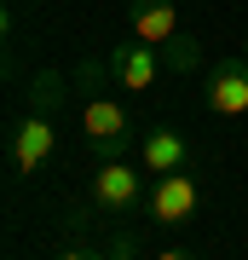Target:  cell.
<instances>
[{"instance_id": "obj_1", "label": "cell", "mask_w": 248, "mask_h": 260, "mask_svg": "<svg viewBox=\"0 0 248 260\" xmlns=\"http://www.w3.org/2000/svg\"><path fill=\"white\" fill-rule=\"evenodd\" d=\"M81 87H87V104H81V133H87V156L92 162H127L133 145L145 133L133 127L127 104L116 93H104V70L98 58H81Z\"/></svg>"}, {"instance_id": "obj_2", "label": "cell", "mask_w": 248, "mask_h": 260, "mask_svg": "<svg viewBox=\"0 0 248 260\" xmlns=\"http://www.w3.org/2000/svg\"><path fill=\"white\" fill-rule=\"evenodd\" d=\"M145 174L133 162H98L92 168V185H87V208L104 214V220H127L133 208H145Z\"/></svg>"}, {"instance_id": "obj_3", "label": "cell", "mask_w": 248, "mask_h": 260, "mask_svg": "<svg viewBox=\"0 0 248 260\" xmlns=\"http://www.w3.org/2000/svg\"><path fill=\"white\" fill-rule=\"evenodd\" d=\"M196 208H202V185H196V174H191V168L150 179V197H145L150 225H185Z\"/></svg>"}, {"instance_id": "obj_4", "label": "cell", "mask_w": 248, "mask_h": 260, "mask_svg": "<svg viewBox=\"0 0 248 260\" xmlns=\"http://www.w3.org/2000/svg\"><path fill=\"white\" fill-rule=\"evenodd\" d=\"M202 104L208 116H248V52L242 58H220L208 70V87H202Z\"/></svg>"}, {"instance_id": "obj_5", "label": "cell", "mask_w": 248, "mask_h": 260, "mask_svg": "<svg viewBox=\"0 0 248 260\" xmlns=\"http://www.w3.org/2000/svg\"><path fill=\"white\" fill-rule=\"evenodd\" d=\"M162 47H145V41H121V47L110 52V81L127 87V93H150L162 75Z\"/></svg>"}, {"instance_id": "obj_6", "label": "cell", "mask_w": 248, "mask_h": 260, "mask_svg": "<svg viewBox=\"0 0 248 260\" xmlns=\"http://www.w3.org/2000/svg\"><path fill=\"white\" fill-rule=\"evenodd\" d=\"M52 145H58L52 116H23L18 127H12V168H18V174H41V168L52 162Z\"/></svg>"}, {"instance_id": "obj_7", "label": "cell", "mask_w": 248, "mask_h": 260, "mask_svg": "<svg viewBox=\"0 0 248 260\" xmlns=\"http://www.w3.org/2000/svg\"><path fill=\"white\" fill-rule=\"evenodd\" d=\"M138 168H145L150 179H162V174H179V168H191V145H185V133L179 127H150L145 139H138Z\"/></svg>"}, {"instance_id": "obj_8", "label": "cell", "mask_w": 248, "mask_h": 260, "mask_svg": "<svg viewBox=\"0 0 248 260\" xmlns=\"http://www.w3.org/2000/svg\"><path fill=\"white\" fill-rule=\"evenodd\" d=\"M127 29H133V41H145V47H167V41L185 35L173 0H133L127 6Z\"/></svg>"}, {"instance_id": "obj_9", "label": "cell", "mask_w": 248, "mask_h": 260, "mask_svg": "<svg viewBox=\"0 0 248 260\" xmlns=\"http://www.w3.org/2000/svg\"><path fill=\"white\" fill-rule=\"evenodd\" d=\"M58 104H64V75L41 70L35 87H29V116H58Z\"/></svg>"}, {"instance_id": "obj_10", "label": "cell", "mask_w": 248, "mask_h": 260, "mask_svg": "<svg viewBox=\"0 0 248 260\" xmlns=\"http://www.w3.org/2000/svg\"><path fill=\"white\" fill-rule=\"evenodd\" d=\"M162 58H167L173 70H196V58H202V52H196L191 35H179V41H167V47H162Z\"/></svg>"}, {"instance_id": "obj_11", "label": "cell", "mask_w": 248, "mask_h": 260, "mask_svg": "<svg viewBox=\"0 0 248 260\" xmlns=\"http://www.w3.org/2000/svg\"><path fill=\"white\" fill-rule=\"evenodd\" d=\"M110 260H138V232H127V225H121V232L110 237Z\"/></svg>"}, {"instance_id": "obj_12", "label": "cell", "mask_w": 248, "mask_h": 260, "mask_svg": "<svg viewBox=\"0 0 248 260\" xmlns=\"http://www.w3.org/2000/svg\"><path fill=\"white\" fill-rule=\"evenodd\" d=\"M52 260H110V249H92V243H64Z\"/></svg>"}, {"instance_id": "obj_13", "label": "cell", "mask_w": 248, "mask_h": 260, "mask_svg": "<svg viewBox=\"0 0 248 260\" xmlns=\"http://www.w3.org/2000/svg\"><path fill=\"white\" fill-rule=\"evenodd\" d=\"M156 260H202V254H196V249H162Z\"/></svg>"}]
</instances>
